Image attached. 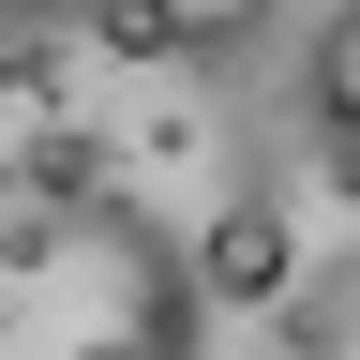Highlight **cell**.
Wrapping results in <instances>:
<instances>
[{
    "label": "cell",
    "instance_id": "6da1fadb",
    "mask_svg": "<svg viewBox=\"0 0 360 360\" xmlns=\"http://www.w3.org/2000/svg\"><path fill=\"white\" fill-rule=\"evenodd\" d=\"M0 360H195V270L120 195L30 180L0 210Z\"/></svg>",
    "mask_w": 360,
    "mask_h": 360
},
{
    "label": "cell",
    "instance_id": "5b68a950",
    "mask_svg": "<svg viewBox=\"0 0 360 360\" xmlns=\"http://www.w3.org/2000/svg\"><path fill=\"white\" fill-rule=\"evenodd\" d=\"M15 15H45V0H0V30H15Z\"/></svg>",
    "mask_w": 360,
    "mask_h": 360
},
{
    "label": "cell",
    "instance_id": "7a4b0ae2",
    "mask_svg": "<svg viewBox=\"0 0 360 360\" xmlns=\"http://www.w3.org/2000/svg\"><path fill=\"white\" fill-rule=\"evenodd\" d=\"M285 270H300V225L270 210V195L210 210V240H195V285H210V300H285Z\"/></svg>",
    "mask_w": 360,
    "mask_h": 360
},
{
    "label": "cell",
    "instance_id": "277c9868",
    "mask_svg": "<svg viewBox=\"0 0 360 360\" xmlns=\"http://www.w3.org/2000/svg\"><path fill=\"white\" fill-rule=\"evenodd\" d=\"M105 45H120V60H165L180 30H165V0H105Z\"/></svg>",
    "mask_w": 360,
    "mask_h": 360
},
{
    "label": "cell",
    "instance_id": "3957f363",
    "mask_svg": "<svg viewBox=\"0 0 360 360\" xmlns=\"http://www.w3.org/2000/svg\"><path fill=\"white\" fill-rule=\"evenodd\" d=\"M255 15H270V0H165V30H180V45H225V30H255Z\"/></svg>",
    "mask_w": 360,
    "mask_h": 360
}]
</instances>
